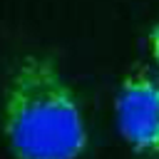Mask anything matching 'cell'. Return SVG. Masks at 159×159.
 <instances>
[{
	"label": "cell",
	"mask_w": 159,
	"mask_h": 159,
	"mask_svg": "<svg viewBox=\"0 0 159 159\" xmlns=\"http://www.w3.org/2000/svg\"><path fill=\"white\" fill-rule=\"evenodd\" d=\"M0 124L15 159H80L89 144L75 89L42 55L22 57L10 75Z\"/></svg>",
	"instance_id": "cell-1"
},
{
	"label": "cell",
	"mask_w": 159,
	"mask_h": 159,
	"mask_svg": "<svg viewBox=\"0 0 159 159\" xmlns=\"http://www.w3.org/2000/svg\"><path fill=\"white\" fill-rule=\"evenodd\" d=\"M114 122L124 144L142 159H159V80L129 72L114 94Z\"/></svg>",
	"instance_id": "cell-2"
},
{
	"label": "cell",
	"mask_w": 159,
	"mask_h": 159,
	"mask_svg": "<svg viewBox=\"0 0 159 159\" xmlns=\"http://www.w3.org/2000/svg\"><path fill=\"white\" fill-rule=\"evenodd\" d=\"M147 45H149V55H152V60H154L157 67H159V22L149 30V35H147Z\"/></svg>",
	"instance_id": "cell-3"
}]
</instances>
